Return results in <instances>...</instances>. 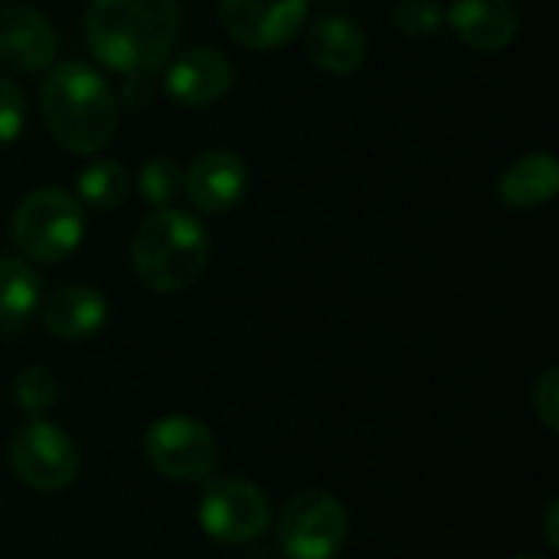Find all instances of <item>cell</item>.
Masks as SVG:
<instances>
[{
    "label": "cell",
    "instance_id": "obj_1",
    "mask_svg": "<svg viewBox=\"0 0 559 559\" xmlns=\"http://www.w3.org/2000/svg\"><path fill=\"white\" fill-rule=\"evenodd\" d=\"M177 39V0H92L85 10V43L92 56L121 75L160 69Z\"/></svg>",
    "mask_w": 559,
    "mask_h": 559
},
{
    "label": "cell",
    "instance_id": "obj_9",
    "mask_svg": "<svg viewBox=\"0 0 559 559\" xmlns=\"http://www.w3.org/2000/svg\"><path fill=\"white\" fill-rule=\"evenodd\" d=\"M226 33L255 52L288 46L308 20V0H219Z\"/></svg>",
    "mask_w": 559,
    "mask_h": 559
},
{
    "label": "cell",
    "instance_id": "obj_17",
    "mask_svg": "<svg viewBox=\"0 0 559 559\" xmlns=\"http://www.w3.org/2000/svg\"><path fill=\"white\" fill-rule=\"evenodd\" d=\"M43 282L23 255H0V328H20L33 318Z\"/></svg>",
    "mask_w": 559,
    "mask_h": 559
},
{
    "label": "cell",
    "instance_id": "obj_16",
    "mask_svg": "<svg viewBox=\"0 0 559 559\" xmlns=\"http://www.w3.org/2000/svg\"><path fill=\"white\" fill-rule=\"evenodd\" d=\"M559 193V164L550 151L518 157L498 180V200L514 210H534Z\"/></svg>",
    "mask_w": 559,
    "mask_h": 559
},
{
    "label": "cell",
    "instance_id": "obj_6",
    "mask_svg": "<svg viewBox=\"0 0 559 559\" xmlns=\"http://www.w3.org/2000/svg\"><path fill=\"white\" fill-rule=\"evenodd\" d=\"M10 455V468L13 475L43 495L52 491H66L75 475H79V449L69 439V432H62L59 426L46 423V419H29L23 423L7 445Z\"/></svg>",
    "mask_w": 559,
    "mask_h": 559
},
{
    "label": "cell",
    "instance_id": "obj_23",
    "mask_svg": "<svg viewBox=\"0 0 559 559\" xmlns=\"http://www.w3.org/2000/svg\"><path fill=\"white\" fill-rule=\"evenodd\" d=\"M534 413L540 416L544 429L550 436L559 432V370L547 367L540 373V380L534 383Z\"/></svg>",
    "mask_w": 559,
    "mask_h": 559
},
{
    "label": "cell",
    "instance_id": "obj_15",
    "mask_svg": "<svg viewBox=\"0 0 559 559\" xmlns=\"http://www.w3.org/2000/svg\"><path fill=\"white\" fill-rule=\"evenodd\" d=\"M108 321V301L92 285L56 288L43 305V324L59 341H85Z\"/></svg>",
    "mask_w": 559,
    "mask_h": 559
},
{
    "label": "cell",
    "instance_id": "obj_12",
    "mask_svg": "<svg viewBox=\"0 0 559 559\" xmlns=\"http://www.w3.org/2000/svg\"><path fill=\"white\" fill-rule=\"evenodd\" d=\"M59 49L52 23L33 7H0V66L13 72H39L52 66Z\"/></svg>",
    "mask_w": 559,
    "mask_h": 559
},
{
    "label": "cell",
    "instance_id": "obj_24",
    "mask_svg": "<svg viewBox=\"0 0 559 559\" xmlns=\"http://www.w3.org/2000/svg\"><path fill=\"white\" fill-rule=\"evenodd\" d=\"M121 102L128 108H147L154 102V82H151V72H131L124 75V85H121Z\"/></svg>",
    "mask_w": 559,
    "mask_h": 559
},
{
    "label": "cell",
    "instance_id": "obj_3",
    "mask_svg": "<svg viewBox=\"0 0 559 559\" xmlns=\"http://www.w3.org/2000/svg\"><path fill=\"white\" fill-rule=\"evenodd\" d=\"M210 262L206 226L183 210H154L131 239V269L157 295L187 292Z\"/></svg>",
    "mask_w": 559,
    "mask_h": 559
},
{
    "label": "cell",
    "instance_id": "obj_21",
    "mask_svg": "<svg viewBox=\"0 0 559 559\" xmlns=\"http://www.w3.org/2000/svg\"><path fill=\"white\" fill-rule=\"evenodd\" d=\"M393 23L400 26V33L413 39H426L445 26V10L439 0H400L393 10Z\"/></svg>",
    "mask_w": 559,
    "mask_h": 559
},
{
    "label": "cell",
    "instance_id": "obj_22",
    "mask_svg": "<svg viewBox=\"0 0 559 559\" xmlns=\"http://www.w3.org/2000/svg\"><path fill=\"white\" fill-rule=\"evenodd\" d=\"M26 128V95L23 88L0 75V147L3 144H13Z\"/></svg>",
    "mask_w": 559,
    "mask_h": 559
},
{
    "label": "cell",
    "instance_id": "obj_18",
    "mask_svg": "<svg viewBox=\"0 0 559 559\" xmlns=\"http://www.w3.org/2000/svg\"><path fill=\"white\" fill-rule=\"evenodd\" d=\"M131 193V174L124 170V164L102 157L92 160L88 167L79 170L75 177V200L88 210H118Z\"/></svg>",
    "mask_w": 559,
    "mask_h": 559
},
{
    "label": "cell",
    "instance_id": "obj_11",
    "mask_svg": "<svg viewBox=\"0 0 559 559\" xmlns=\"http://www.w3.org/2000/svg\"><path fill=\"white\" fill-rule=\"evenodd\" d=\"M233 88V62L213 46H193L167 62L164 92L180 108H210Z\"/></svg>",
    "mask_w": 559,
    "mask_h": 559
},
{
    "label": "cell",
    "instance_id": "obj_25",
    "mask_svg": "<svg viewBox=\"0 0 559 559\" xmlns=\"http://www.w3.org/2000/svg\"><path fill=\"white\" fill-rule=\"evenodd\" d=\"M557 518H559V501L554 498L547 504V524H544V537L550 544V550H559V531H557Z\"/></svg>",
    "mask_w": 559,
    "mask_h": 559
},
{
    "label": "cell",
    "instance_id": "obj_2",
    "mask_svg": "<svg viewBox=\"0 0 559 559\" xmlns=\"http://www.w3.org/2000/svg\"><path fill=\"white\" fill-rule=\"evenodd\" d=\"M49 134L72 154L102 151L118 128V102L108 79L88 62L52 66L39 88Z\"/></svg>",
    "mask_w": 559,
    "mask_h": 559
},
{
    "label": "cell",
    "instance_id": "obj_19",
    "mask_svg": "<svg viewBox=\"0 0 559 559\" xmlns=\"http://www.w3.org/2000/svg\"><path fill=\"white\" fill-rule=\"evenodd\" d=\"M134 183H138V193H141L151 206L164 210V206H170V203L183 193V170H180L170 157L154 154V157H147V160L141 164Z\"/></svg>",
    "mask_w": 559,
    "mask_h": 559
},
{
    "label": "cell",
    "instance_id": "obj_13",
    "mask_svg": "<svg viewBox=\"0 0 559 559\" xmlns=\"http://www.w3.org/2000/svg\"><path fill=\"white\" fill-rule=\"evenodd\" d=\"M455 36L475 52H498L521 33V10L514 0H455L445 13Z\"/></svg>",
    "mask_w": 559,
    "mask_h": 559
},
{
    "label": "cell",
    "instance_id": "obj_10",
    "mask_svg": "<svg viewBox=\"0 0 559 559\" xmlns=\"http://www.w3.org/2000/svg\"><path fill=\"white\" fill-rule=\"evenodd\" d=\"M246 183H249V167L229 147L203 151L200 157H193V164L183 174V193L190 206L206 216L229 213L242 200Z\"/></svg>",
    "mask_w": 559,
    "mask_h": 559
},
{
    "label": "cell",
    "instance_id": "obj_7",
    "mask_svg": "<svg viewBox=\"0 0 559 559\" xmlns=\"http://www.w3.org/2000/svg\"><path fill=\"white\" fill-rule=\"evenodd\" d=\"M272 524V504L265 491L242 478L210 481L200 498V527L210 540L226 547H246L259 540Z\"/></svg>",
    "mask_w": 559,
    "mask_h": 559
},
{
    "label": "cell",
    "instance_id": "obj_27",
    "mask_svg": "<svg viewBox=\"0 0 559 559\" xmlns=\"http://www.w3.org/2000/svg\"><path fill=\"white\" fill-rule=\"evenodd\" d=\"M514 559H550V557H540V554H524V557H514Z\"/></svg>",
    "mask_w": 559,
    "mask_h": 559
},
{
    "label": "cell",
    "instance_id": "obj_20",
    "mask_svg": "<svg viewBox=\"0 0 559 559\" xmlns=\"http://www.w3.org/2000/svg\"><path fill=\"white\" fill-rule=\"evenodd\" d=\"M13 400L29 419H43L56 400H59V383L49 367H26L13 380Z\"/></svg>",
    "mask_w": 559,
    "mask_h": 559
},
{
    "label": "cell",
    "instance_id": "obj_26",
    "mask_svg": "<svg viewBox=\"0 0 559 559\" xmlns=\"http://www.w3.org/2000/svg\"><path fill=\"white\" fill-rule=\"evenodd\" d=\"M308 3H318V7H328V10H334V7H344L347 0H308Z\"/></svg>",
    "mask_w": 559,
    "mask_h": 559
},
{
    "label": "cell",
    "instance_id": "obj_4",
    "mask_svg": "<svg viewBox=\"0 0 559 559\" xmlns=\"http://www.w3.org/2000/svg\"><path fill=\"white\" fill-rule=\"evenodd\" d=\"M10 236L26 262L56 265L79 249L85 236V206L56 187L33 190L13 210Z\"/></svg>",
    "mask_w": 559,
    "mask_h": 559
},
{
    "label": "cell",
    "instance_id": "obj_8",
    "mask_svg": "<svg viewBox=\"0 0 559 559\" xmlns=\"http://www.w3.org/2000/svg\"><path fill=\"white\" fill-rule=\"evenodd\" d=\"M144 455L164 478L193 485L216 468V439L193 416H164L147 429Z\"/></svg>",
    "mask_w": 559,
    "mask_h": 559
},
{
    "label": "cell",
    "instance_id": "obj_14",
    "mask_svg": "<svg viewBox=\"0 0 559 559\" xmlns=\"http://www.w3.org/2000/svg\"><path fill=\"white\" fill-rule=\"evenodd\" d=\"M305 49L321 72L350 75L367 62V33L350 16L324 13L308 26Z\"/></svg>",
    "mask_w": 559,
    "mask_h": 559
},
{
    "label": "cell",
    "instance_id": "obj_5",
    "mask_svg": "<svg viewBox=\"0 0 559 559\" xmlns=\"http://www.w3.org/2000/svg\"><path fill=\"white\" fill-rule=\"evenodd\" d=\"M350 537V518L324 488L298 491L275 521V544L285 559H337Z\"/></svg>",
    "mask_w": 559,
    "mask_h": 559
}]
</instances>
